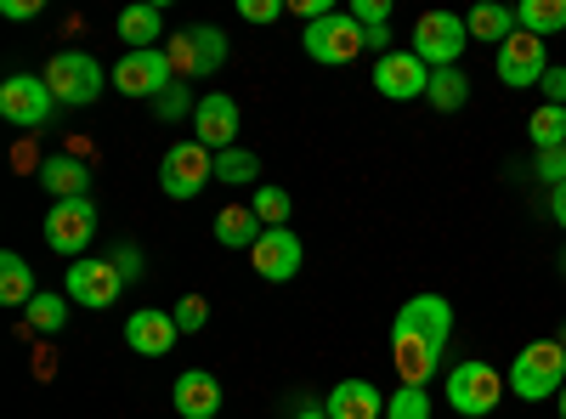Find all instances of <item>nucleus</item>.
I'll list each match as a JSON object with an SVG mask.
<instances>
[{
    "label": "nucleus",
    "instance_id": "25",
    "mask_svg": "<svg viewBox=\"0 0 566 419\" xmlns=\"http://www.w3.org/2000/svg\"><path fill=\"white\" fill-rule=\"evenodd\" d=\"M424 103H431L437 114H459V108L470 103L464 69H431V91H424Z\"/></svg>",
    "mask_w": 566,
    "mask_h": 419
},
{
    "label": "nucleus",
    "instance_id": "3",
    "mask_svg": "<svg viewBox=\"0 0 566 419\" xmlns=\"http://www.w3.org/2000/svg\"><path fill=\"white\" fill-rule=\"evenodd\" d=\"M464 45H470V29H464L459 12H424V18L413 23V45H408V52H413L424 69H459Z\"/></svg>",
    "mask_w": 566,
    "mask_h": 419
},
{
    "label": "nucleus",
    "instance_id": "32",
    "mask_svg": "<svg viewBox=\"0 0 566 419\" xmlns=\"http://www.w3.org/2000/svg\"><path fill=\"white\" fill-rule=\"evenodd\" d=\"M193 45H199V74H216V69L227 63V34H221L216 23L193 29Z\"/></svg>",
    "mask_w": 566,
    "mask_h": 419
},
{
    "label": "nucleus",
    "instance_id": "20",
    "mask_svg": "<svg viewBox=\"0 0 566 419\" xmlns=\"http://www.w3.org/2000/svg\"><path fill=\"white\" fill-rule=\"evenodd\" d=\"M40 188L57 193V199H91V170L80 154H57L40 165Z\"/></svg>",
    "mask_w": 566,
    "mask_h": 419
},
{
    "label": "nucleus",
    "instance_id": "46",
    "mask_svg": "<svg viewBox=\"0 0 566 419\" xmlns=\"http://www.w3.org/2000/svg\"><path fill=\"white\" fill-rule=\"evenodd\" d=\"M560 272H566V255H560Z\"/></svg>",
    "mask_w": 566,
    "mask_h": 419
},
{
    "label": "nucleus",
    "instance_id": "40",
    "mask_svg": "<svg viewBox=\"0 0 566 419\" xmlns=\"http://www.w3.org/2000/svg\"><path fill=\"white\" fill-rule=\"evenodd\" d=\"M538 91H544V103H555V108H566V69H549Z\"/></svg>",
    "mask_w": 566,
    "mask_h": 419
},
{
    "label": "nucleus",
    "instance_id": "27",
    "mask_svg": "<svg viewBox=\"0 0 566 419\" xmlns=\"http://www.w3.org/2000/svg\"><path fill=\"white\" fill-rule=\"evenodd\" d=\"M216 181H227V188H261V159L250 148H227V154H216Z\"/></svg>",
    "mask_w": 566,
    "mask_h": 419
},
{
    "label": "nucleus",
    "instance_id": "34",
    "mask_svg": "<svg viewBox=\"0 0 566 419\" xmlns=\"http://www.w3.org/2000/svg\"><path fill=\"white\" fill-rule=\"evenodd\" d=\"M193 108H199V103H193V97H187V85H181V80H176L170 91H159V97H154V114H159L165 125H176V119H187V114H193Z\"/></svg>",
    "mask_w": 566,
    "mask_h": 419
},
{
    "label": "nucleus",
    "instance_id": "10",
    "mask_svg": "<svg viewBox=\"0 0 566 419\" xmlns=\"http://www.w3.org/2000/svg\"><path fill=\"white\" fill-rule=\"evenodd\" d=\"M391 363H397V386H431V375L442 368V346L408 329V323H391Z\"/></svg>",
    "mask_w": 566,
    "mask_h": 419
},
{
    "label": "nucleus",
    "instance_id": "22",
    "mask_svg": "<svg viewBox=\"0 0 566 419\" xmlns=\"http://www.w3.org/2000/svg\"><path fill=\"white\" fill-rule=\"evenodd\" d=\"M261 216L250 210V205H227L221 216H216V244H227V250H255L261 244Z\"/></svg>",
    "mask_w": 566,
    "mask_h": 419
},
{
    "label": "nucleus",
    "instance_id": "13",
    "mask_svg": "<svg viewBox=\"0 0 566 419\" xmlns=\"http://www.w3.org/2000/svg\"><path fill=\"white\" fill-rule=\"evenodd\" d=\"M544 74H549V52H544V40L515 29V34L499 45V80H504V85H515V91H533V85H544Z\"/></svg>",
    "mask_w": 566,
    "mask_h": 419
},
{
    "label": "nucleus",
    "instance_id": "23",
    "mask_svg": "<svg viewBox=\"0 0 566 419\" xmlns=\"http://www.w3.org/2000/svg\"><path fill=\"white\" fill-rule=\"evenodd\" d=\"M515 29L538 34V40L566 34V0H522V7H515Z\"/></svg>",
    "mask_w": 566,
    "mask_h": 419
},
{
    "label": "nucleus",
    "instance_id": "6",
    "mask_svg": "<svg viewBox=\"0 0 566 419\" xmlns=\"http://www.w3.org/2000/svg\"><path fill=\"white\" fill-rule=\"evenodd\" d=\"M442 391H448V408H453V413H464V419H488V413L499 408V397H504V380L493 375L488 363H459Z\"/></svg>",
    "mask_w": 566,
    "mask_h": 419
},
{
    "label": "nucleus",
    "instance_id": "45",
    "mask_svg": "<svg viewBox=\"0 0 566 419\" xmlns=\"http://www.w3.org/2000/svg\"><path fill=\"white\" fill-rule=\"evenodd\" d=\"M555 341H560V352H566V323H560V335H555Z\"/></svg>",
    "mask_w": 566,
    "mask_h": 419
},
{
    "label": "nucleus",
    "instance_id": "15",
    "mask_svg": "<svg viewBox=\"0 0 566 419\" xmlns=\"http://www.w3.org/2000/svg\"><path fill=\"white\" fill-rule=\"evenodd\" d=\"M250 261H255V272L266 277V284H290V277L301 272V261H306V250L295 239V227H266L261 244L250 250Z\"/></svg>",
    "mask_w": 566,
    "mask_h": 419
},
{
    "label": "nucleus",
    "instance_id": "11",
    "mask_svg": "<svg viewBox=\"0 0 566 419\" xmlns=\"http://www.w3.org/2000/svg\"><path fill=\"white\" fill-rule=\"evenodd\" d=\"M374 91H380L386 103H419L424 91H431V69L413 52H380V63H374Z\"/></svg>",
    "mask_w": 566,
    "mask_h": 419
},
{
    "label": "nucleus",
    "instance_id": "31",
    "mask_svg": "<svg viewBox=\"0 0 566 419\" xmlns=\"http://www.w3.org/2000/svg\"><path fill=\"white\" fill-rule=\"evenodd\" d=\"M386 419H431V397H424V386H397L386 397Z\"/></svg>",
    "mask_w": 566,
    "mask_h": 419
},
{
    "label": "nucleus",
    "instance_id": "36",
    "mask_svg": "<svg viewBox=\"0 0 566 419\" xmlns=\"http://www.w3.org/2000/svg\"><path fill=\"white\" fill-rule=\"evenodd\" d=\"M290 12V0H239V18L244 23H277Z\"/></svg>",
    "mask_w": 566,
    "mask_h": 419
},
{
    "label": "nucleus",
    "instance_id": "30",
    "mask_svg": "<svg viewBox=\"0 0 566 419\" xmlns=\"http://www.w3.org/2000/svg\"><path fill=\"white\" fill-rule=\"evenodd\" d=\"M250 210L261 216V227H283V221H290V210H295V199L283 193V188H272V181H261V188L250 193Z\"/></svg>",
    "mask_w": 566,
    "mask_h": 419
},
{
    "label": "nucleus",
    "instance_id": "26",
    "mask_svg": "<svg viewBox=\"0 0 566 419\" xmlns=\"http://www.w3.org/2000/svg\"><path fill=\"white\" fill-rule=\"evenodd\" d=\"M40 290H34V272H29V261L18 255V250H7L0 255V301L7 306H29Z\"/></svg>",
    "mask_w": 566,
    "mask_h": 419
},
{
    "label": "nucleus",
    "instance_id": "14",
    "mask_svg": "<svg viewBox=\"0 0 566 419\" xmlns=\"http://www.w3.org/2000/svg\"><path fill=\"white\" fill-rule=\"evenodd\" d=\"M193 143H205L210 154L239 148V103L227 91H205L199 108H193Z\"/></svg>",
    "mask_w": 566,
    "mask_h": 419
},
{
    "label": "nucleus",
    "instance_id": "19",
    "mask_svg": "<svg viewBox=\"0 0 566 419\" xmlns=\"http://www.w3.org/2000/svg\"><path fill=\"white\" fill-rule=\"evenodd\" d=\"M397 323H408V329H419L424 341H437V346H448V335H453V306L442 301V295H413L402 312H397Z\"/></svg>",
    "mask_w": 566,
    "mask_h": 419
},
{
    "label": "nucleus",
    "instance_id": "4",
    "mask_svg": "<svg viewBox=\"0 0 566 419\" xmlns=\"http://www.w3.org/2000/svg\"><path fill=\"white\" fill-rule=\"evenodd\" d=\"M57 114V97L45 74H7L0 80V119L18 125V130H40L45 119Z\"/></svg>",
    "mask_w": 566,
    "mask_h": 419
},
{
    "label": "nucleus",
    "instance_id": "33",
    "mask_svg": "<svg viewBox=\"0 0 566 419\" xmlns=\"http://www.w3.org/2000/svg\"><path fill=\"white\" fill-rule=\"evenodd\" d=\"M165 63H170V74H176V80H181V74H199V45H193V29H187V34H170Z\"/></svg>",
    "mask_w": 566,
    "mask_h": 419
},
{
    "label": "nucleus",
    "instance_id": "1",
    "mask_svg": "<svg viewBox=\"0 0 566 419\" xmlns=\"http://www.w3.org/2000/svg\"><path fill=\"white\" fill-rule=\"evenodd\" d=\"M566 386V352L560 341H533L515 352L510 363V391L522 397V402H544V397H560Z\"/></svg>",
    "mask_w": 566,
    "mask_h": 419
},
{
    "label": "nucleus",
    "instance_id": "28",
    "mask_svg": "<svg viewBox=\"0 0 566 419\" xmlns=\"http://www.w3.org/2000/svg\"><path fill=\"white\" fill-rule=\"evenodd\" d=\"M527 136H533V148H538V154H549V148H566V108H555V103L533 108V119H527Z\"/></svg>",
    "mask_w": 566,
    "mask_h": 419
},
{
    "label": "nucleus",
    "instance_id": "17",
    "mask_svg": "<svg viewBox=\"0 0 566 419\" xmlns=\"http://www.w3.org/2000/svg\"><path fill=\"white\" fill-rule=\"evenodd\" d=\"M176 413L181 419H221V380L205 375V368L176 375Z\"/></svg>",
    "mask_w": 566,
    "mask_h": 419
},
{
    "label": "nucleus",
    "instance_id": "42",
    "mask_svg": "<svg viewBox=\"0 0 566 419\" xmlns=\"http://www.w3.org/2000/svg\"><path fill=\"white\" fill-rule=\"evenodd\" d=\"M549 216L566 227V181H560V188H549Z\"/></svg>",
    "mask_w": 566,
    "mask_h": 419
},
{
    "label": "nucleus",
    "instance_id": "44",
    "mask_svg": "<svg viewBox=\"0 0 566 419\" xmlns=\"http://www.w3.org/2000/svg\"><path fill=\"white\" fill-rule=\"evenodd\" d=\"M555 402H560V419H566V386H560V397H555Z\"/></svg>",
    "mask_w": 566,
    "mask_h": 419
},
{
    "label": "nucleus",
    "instance_id": "43",
    "mask_svg": "<svg viewBox=\"0 0 566 419\" xmlns=\"http://www.w3.org/2000/svg\"><path fill=\"white\" fill-rule=\"evenodd\" d=\"M295 419H328V408H312V402H306V408H301Z\"/></svg>",
    "mask_w": 566,
    "mask_h": 419
},
{
    "label": "nucleus",
    "instance_id": "29",
    "mask_svg": "<svg viewBox=\"0 0 566 419\" xmlns=\"http://www.w3.org/2000/svg\"><path fill=\"white\" fill-rule=\"evenodd\" d=\"M23 312H29V323H34L40 335H57L63 323H69V295H45V290H40Z\"/></svg>",
    "mask_w": 566,
    "mask_h": 419
},
{
    "label": "nucleus",
    "instance_id": "41",
    "mask_svg": "<svg viewBox=\"0 0 566 419\" xmlns=\"http://www.w3.org/2000/svg\"><path fill=\"white\" fill-rule=\"evenodd\" d=\"M0 12H7L12 23H29V18H40V0H7Z\"/></svg>",
    "mask_w": 566,
    "mask_h": 419
},
{
    "label": "nucleus",
    "instance_id": "37",
    "mask_svg": "<svg viewBox=\"0 0 566 419\" xmlns=\"http://www.w3.org/2000/svg\"><path fill=\"white\" fill-rule=\"evenodd\" d=\"M533 176H538V181H549V188H560V181H566V148H549V154H538Z\"/></svg>",
    "mask_w": 566,
    "mask_h": 419
},
{
    "label": "nucleus",
    "instance_id": "12",
    "mask_svg": "<svg viewBox=\"0 0 566 419\" xmlns=\"http://www.w3.org/2000/svg\"><path fill=\"white\" fill-rule=\"evenodd\" d=\"M108 80H114V91H125V97H148V103L159 97V91L176 85V74L165 63V45H159V52H125Z\"/></svg>",
    "mask_w": 566,
    "mask_h": 419
},
{
    "label": "nucleus",
    "instance_id": "21",
    "mask_svg": "<svg viewBox=\"0 0 566 419\" xmlns=\"http://www.w3.org/2000/svg\"><path fill=\"white\" fill-rule=\"evenodd\" d=\"M114 29H119V40H125V52H159L165 12H159V7H125Z\"/></svg>",
    "mask_w": 566,
    "mask_h": 419
},
{
    "label": "nucleus",
    "instance_id": "18",
    "mask_svg": "<svg viewBox=\"0 0 566 419\" xmlns=\"http://www.w3.org/2000/svg\"><path fill=\"white\" fill-rule=\"evenodd\" d=\"M323 408L328 419H386V391L374 380H340Z\"/></svg>",
    "mask_w": 566,
    "mask_h": 419
},
{
    "label": "nucleus",
    "instance_id": "8",
    "mask_svg": "<svg viewBox=\"0 0 566 419\" xmlns=\"http://www.w3.org/2000/svg\"><path fill=\"white\" fill-rule=\"evenodd\" d=\"M91 239H97V205L91 199H57L52 216H45V244L69 261H80Z\"/></svg>",
    "mask_w": 566,
    "mask_h": 419
},
{
    "label": "nucleus",
    "instance_id": "9",
    "mask_svg": "<svg viewBox=\"0 0 566 419\" xmlns=\"http://www.w3.org/2000/svg\"><path fill=\"white\" fill-rule=\"evenodd\" d=\"M119 266L114 261H97V255H80V261H69V277H63V295L69 301H80V306H91V312H103V306H114L119 301Z\"/></svg>",
    "mask_w": 566,
    "mask_h": 419
},
{
    "label": "nucleus",
    "instance_id": "16",
    "mask_svg": "<svg viewBox=\"0 0 566 419\" xmlns=\"http://www.w3.org/2000/svg\"><path fill=\"white\" fill-rule=\"evenodd\" d=\"M181 341V329H176V317L170 312H159V306H142V312H130L125 317V346L136 352V357H170V346Z\"/></svg>",
    "mask_w": 566,
    "mask_h": 419
},
{
    "label": "nucleus",
    "instance_id": "24",
    "mask_svg": "<svg viewBox=\"0 0 566 419\" xmlns=\"http://www.w3.org/2000/svg\"><path fill=\"white\" fill-rule=\"evenodd\" d=\"M464 29H470V40H482V45H504L510 34H515V12L510 7H482L476 12H464Z\"/></svg>",
    "mask_w": 566,
    "mask_h": 419
},
{
    "label": "nucleus",
    "instance_id": "7",
    "mask_svg": "<svg viewBox=\"0 0 566 419\" xmlns=\"http://www.w3.org/2000/svg\"><path fill=\"white\" fill-rule=\"evenodd\" d=\"M205 181H216V154L205 143H176L159 165V188L170 199H199Z\"/></svg>",
    "mask_w": 566,
    "mask_h": 419
},
{
    "label": "nucleus",
    "instance_id": "39",
    "mask_svg": "<svg viewBox=\"0 0 566 419\" xmlns=\"http://www.w3.org/2000/svg\"><path fill=\"white\" fill-rule=\"evenodd\" d=\"M108 261L119 266L125 284H136V277H142V250H136V244H114V255H108Z\"/></svg>",
    "mask_w": 566,
    "mask_h": 419
},
{
    "label": "nucleus",
    "instance_id": "38",
    "mask_svg": "<svg viewBox=\"0 0 566 419\" xmlns=\"http://www.w3.org/2000/svg\"><path fill=\"white\" fill-rule=\"evenodd\" d=\"M352 18H357L363 29H386L391 7H386V0H352Z\"/></svg>",
    "mask_w": 566,
    "mask_h": 419
},
{
    "label": "nucleus",
    "instance_id": "35",
    "mask_svg": "<svg viewBox=\"0 0 566 419\" xmlns=\"http://www.w3.org/2000/svg\"><path fill=\"white\" fill-rule=\"evenodd\" d=\"M170 317H176V329H181V335H199L205 323H210V306H205V295H181Z\"/></svg>",
    "mask_w": 566,
    "mask_h": 419
},
{
    "label": "nucleus",
    "instance_id": "2",
    "mask_svg": "<svg viewBox=\"0 0 566 419\" xmlns=\"http://www.w3.org/2000/svg\"><path fill=\"white\" fill-rule=\"evenodd\" d=\"M45 85H52V97H57V103H69V108H91V103L103 97L108 74H103V63L91 57V52H57L52 63H45Z\"/></svg>",
    "mask_w": 566,
    "mask_h": 419
},
{
    "label": "nucleus",
    "instance_id": "5",
    "mask_svg": "<svg viewBox=\"0 0 566 419\" xmlns=\"http://www.w3.org/2000/svg\"><path fill=\"white\" fill-rule=\"evenodd\" d=\"M301 45H306V57H312V63L340 69V63H352L363 45H368V34H363V23H357L352 12H328L323 23H306Z\"/></svg>",
    "mask_w": 566,
    "mask_h": 419
}]
</instances>
